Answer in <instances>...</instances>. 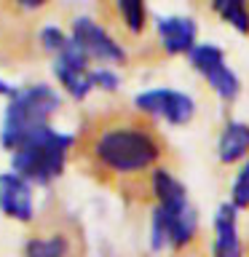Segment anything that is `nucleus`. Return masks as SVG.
<instances>
[{
    "mask_svg": "<svg viewBox=\"0 0 249 257\" xmlns=\"http://www.w3.org/2000/svg\"><path fill=\"white\" fill-rule=\"evenodd\" d=\"M91 70H94V64L88 62V56L80 51L75 43H72V38L51 56L54 83L72 102H83L94 94Z\"/></svg>",
    "mask_w": 249,
    "mask_h": 257,
    "instance_id": "6",
    "label": "nucleus"
},
{
    "mask_svg": "<svg viewBox=\"0 0 249 257\" xmlns=\"http://www.w3.org/2000/svg\"><path fill=\"white\" fill-rule=\"evenodd\" d=\"M230 206H236V209H246L249 206V161L241 166V172L236 174V180H233Z\"/></svg>",
    "mask_w": 249,
    "mask_h": 257,
    "instance_id": "17",
    "label": "nucleus"
},
{
    "mask_svg": "<svg viewBox=\"0 0 249 257\" xmlns=\"http://www.w3.org/2000/svg\"><path fill=\"white\" fill-rule=\"evenodd\" d=\"M164 140L145 118H118L99 126L88 145L94 166L110 177H140L161 166Z\"/></svg>",
    "mask_w": 249,
    "mask_h": 257,
    "instance_id": "1",
    "label": "nucleus"
},
{
    "mask_svg": "<svg viewBox=\"0 0 249 257\" xmlns=\"http://www.w3.org/2000/svg\"><path fill=\"white\" fill-rule=\"evenodd\" d=\"M134 110L142 118H156L169 126H185L196 115V102L177 88H145L134 96Z\"/></svg>",
    "mask_w": 249,
    "mask_h": 257,
    "instance_id": "7",
    "label": "nucleus"
},
{
    "mask_svg": "<svg viewBox=\"0 0 249 257\" xmlns=\"http://www.w3.org/2000/svg\"><path fill=\"white\" fill-rule=\"evenodd\" d=\"M70 38L88 56L94 67H118L126 62V48L112 32L91 16H75L70 22Z\"/></svg>",
    "mask_w": 249,
    "mask_h": 257,
    "instance_id": "5",
    "label": "nucleus"
},
{
    "mask_svg": "<svg viewBox=\"0 0 249 257\" xmlns=\"http://www.w3.org/2000/svg\"><path fill=\"white\" fill-rule=\"evenodd\" d=\"M188 59L193 64V70L212 86V91L220 96L222 102H233L241 91V80L236 78V72L228 67L222 48H217L214 43H196V48L188 54Z\"/></svg>",
    "mask_w": 249,
    "mask_h": 257,
    "instance_id": "8",
    "label": "nucleus"
},
{
    "mask_svg": "<svg viewBox=\"0 0 249 257\" xmlns=\"http://www.w3.org/2000/svg\"><path fill=\"white\" fill-rule=\"evenodd\" d=\"M217 156L222 164H236V161L249 156V123L241 120H228L217 140Z\"/></svg>",
    "mask_w": 249,
    "mask_h": 257,
    "instance_id": "12",
    "label": "nucleus"
},
{
    "mask_svg": "<svg viewBox=\"0 0 249 257\" xmlns=\"http://www.w3.org/2000/svg\"><path fill=\"white\" fill-rule=\"evenodd\" d=\"M62 91L48 80L16 86L0 112V150L11 156L30 134L54 123V115L62 110Z\"/></svg>",
    "mask_w": 249,
    "mask_h": 257,
    "instance_id": "3",
    "label": "nucleus"
},
{
    "mask_svg": "<svg viewBox=\"0 0 249 257\" xmlns=\"http://www.w3.org/2000/svg\"><path fill=\"white\" fill-rule=\"evenodd\" d=\"M214 257H244V244L238 238V209L222 204L214 214Z\"/></svg>",
    "mask_w": 249,
    "mask_h": 257,
    "instance_id": "11",
    "label": "nucleus"
},
{
    "mask_svg": "<svg viewBox=\"0 0 249 257\" xmlns=\"http://www.w3.org/2000/svg\"><path fill=\"white\" fill-rule=\"evenodd\" d=\"M156 35H158L161 48L169 56H180V54H190L196 48L198 27L190 16H158Z\"/></svg>",
    "mask_w": 249,
    "mask_h": 257,
    "instance_id": "10",
    "label": "nucleus"
},
{
    "mask_svg": "<svg viewBox=\"0 0 249 257\" xmlns=\"http://www.w3.org/2000/svg\"><path fill=\"white\" fill-rule=\"evenodd\" d=\"M91 83H94V91H118L120 88V75L115 67H94L91 70Z\"/></svg>",
    "mask_w": 249,
    "mask_h": 257,
    "instance_id": "18",
    "label": "nucleus"
},
{
    "mask_svg": "<svg viewBox=\"0 0 249 257\" xmlns=\"http://www.w3.org/2000/svg\"><path fill=\"white\" fill-rule=\"evenodd\" d=\"M70 244L62 233H48V236H30L24 241V257H67Z\"/></svg>",
    "mask_w": 249,
    "mask_h": 257,
    "instance_id": "14",
    "label": "nucleus"
},
{
    "mask_svg": "<svg viewBox=\"0 0 249 257\" xmlns=\"http://www.w3.org/2000/svg\"><path fill=\"white\" fill-rule=\"evenodd\" d=\"M0 214L19 225H30L38 214L35 188L11 169L0 172Z\"/></svg>",
    "mask_w": 249,
    "mask_h": 257,
    "instance_id": "9",
    "label": "nucleus"
},
{
    "mask_svg": "<svg viewBox=\"0 0 249 257\" xmlns=\"http://www.w3.org/2000/svg\"><path fill=\"white\" fill-rule=\"evenodd\" d=\"M14 6H19L22 11H40V8H46L51 0H11Z\"/></svg>",
    "mask_w": 249,
    "mask_h": 257,
    "instance_id": "19",
    "label": "nucleus"
},
{
    "mask_svg": "<svg viewBox=\"0 0 249 257\" xmlns=\"http://www.w3.org/2000/svg\"><path fill=\"white\" fill-rule=\"evenodd\" d=\"M112 6L129 35H142L148 27V0H112Z\"/></svg>",
    "mask_w": 249,
    "mask_h": 257,
    "instance_id": "13",
    "label": "nucleus"
},
{
    "mask_svg": "<svg viewBox=\"0 0 249 257\" xmlns=\"http://www.w3.org/2000/svg\"><path fill=\"white\" fill-rule=\"evenodd\" d=\"M67 40H70V32L64 27H59V24H43V27L38 30V46L51 56L59 51Z\"/></svg>",
    "mask_w": 249,
    "mask_h": 257,
    "instance_id": "16",
    "label": "nucleus"
},
{
    "mask_svg": "<svg viewBox=\"0 0 249 257\" xmlns=\"http://www.w3.org/2000/svg\"><path fill=\"white\" fill-rule=\"evenodd\" d=\"M14 83H11V80H6L3 75H0V96H3V99H8V96H11L14 94Z\"/></svg>",
    "mask_w": 249,
    "mask_h": 257,
    "instance_id": "20",
    "label": "nucleus"
},
{
    "mask_svg": "<svg viewBox=\"0 0 249 257\" xmlns=\"http://www.w3.org/2000/svg\"><path fill=\"white\" fill-rule=\"evenodd\" d=\"M212 8L230 27H236L244 35L249 32V0H212Z\"/></svg>",
    "mask_w": 249,
    "mask_h": 257,
    "instance_id": "15",
    "label": "nucleus"
},
{
    "mask_svg": "<svg viewBox=\"0 0 249 257\" xmlns=\"http://www.w3.org/2000/svg\"><path fill=\"white\" fill-rule=\"evenodd\" d=\"M148 188L156 198L150 214L153 252H177L188 246L198 233V214L188 201V190L166 166H156L148 177Z\"/></svg>",
    "mask_w": 249,
    "mask_h": 257,
    "instance_id": "2",
    "label": "nucleus"
},
{
    "mask_svg": "<svg viewBox=\"0 0 249 257\" xmlns=\"http://www.w3.org/2000/svg\"><path fill=\"white\" fill-rule=\"evenodd\" d=\"M78 137L62 132L54 123L30 134L19 148L11 153V172L24 177L32 188H51L67 172V161L75 150Z\"/></svg>",
    "mask_w": 249,
    "mask_h": 257,
    "instance_id": "4",
    "label": "nucleus"
}]
</instances>
